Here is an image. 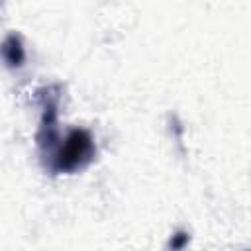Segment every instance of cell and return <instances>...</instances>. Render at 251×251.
<instances>
[{
	"mask_svg": "<svg viewBox=\"0 0 251 251\" xmlns=\"http://www.w3.org/2000/svg\"><path fill=\"white\" fill-rule=\"evenodd\" d=\"M94 155H96V145H94L90 131L71 129L63 139H59L55 143V147L47 155L49 157L47 167L53 173L71 175V173L82 171L86 165H90Z\"/></svg>",
	"mask_w": 251,
	"mask_h": 251,
	"instance_id": "6da1fadb",
	"label": "cell"
},
{
	"mask_svg": "<svg viewBox=\"0 0 251 251\" xmlns=\"http://www.w3.org/2000/svg\"><path fill=\"white\" fill-rule=\"evenodd\" d=\"M186 243H188V233H186V231H178V233L173 235L169 247H173V249H180V247H184Z\"/></svg>",
	"mask_w": 251,
	"mask_h": 251,
	"instance_id": "3957f363",
	"label": "cell"
},
{
	"mask_svg": "<svg viewBox=\"0 0 251 251\" xmlns=\"http://www.w3.org/2000/svg\"><path fill=\"white\" fill-rule=\"evenodd\" d=\"M0 57L6 67L10 69H20L25 61V49L22 43V37L16 33H10L2 43H0Z\"/></svg>",
	"mask_w": 251,
	"mask_h": 251,
	"instance_id": "7a4b0ae2",
	"label": "cell"
}]
</instances>
